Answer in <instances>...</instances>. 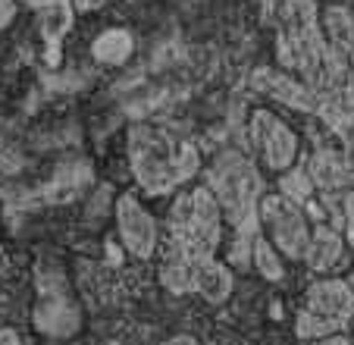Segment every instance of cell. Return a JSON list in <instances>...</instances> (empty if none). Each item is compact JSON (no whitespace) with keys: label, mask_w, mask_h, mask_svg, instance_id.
Listing matches in <instances>:
<instances>
[{"label":"cell","mask_w":354,"mask_h":345,"mask_svg":"<svg viewBox=\"0 0 354 345\" xmlns=\"http://www.w3.org/2000/svg\"><path fill=\"white\" fill-rule=\"evenodd\" d=\"M194 292H201L207 301H214V305H220V301L229 299V292H232V276H229V270L223 264H216V260H210V264H204L198 273H194Z\"/></svg>","instance_id":"16"},{"label":"cell","mask_w":354,"mask_h":345,"mask_svg":"<svg viewBox=\"0 0 354 345\" xmlns=\"http://www.w3.org/2000/svg\"><path fill=\"white\" fill-rule=\"evenodd\" d=\"M167 345H198V342H194L192 336H176V339H169Z\"/></svg>","instance_id":"26"},{"label":"cell","mask_w":354,"mask_h":345,"mask_svg":"<svg viewBox=\"0 0 354 345\" xmlns=\"http://www.w3.org/2000/svg\"><path fill=\"white\" fill-rule=\"evenodd\" d=\"M0 345H19L16 330H0Z\"/></svg>","instance_id":"23"},{"label":"cell","mask_w":354,"mask_h":345,"mask_svg":"<svg viewBox=\"0 0 354 345\" xmlns=\"http://www.w3.org/2000/svg\"><path fill=\"white\" fill-rule=\"evenodd\" d=\"M263 217H267V226H270V233H273L276 245L288 258H304L310 233H308V220H304L301 207L292 204L288 198H282V195H273V198L263 201Z\"/></svg>","instance_id":"7"},{"label":"cell","mask_w":354,"mask_h":345,"mask_svg":"<svg viewBox=\"0 0 354 345\" xmlns=\"http://www.w3.org/2000/svg\"><path fill=\"white\" fill-rule=\"evenodd\" d=\"M345 233H348V242L354 245V192L345 198Z\"/></svg>","instance_id":"21"},{"label":"cell","mask_w":354,"mask_h":345,"mask_svg":"<svg viewBox=\"0 0 354 345\" xmlns=\"http://www.w3.org/2000/svg\"><path fill=\"white\" fill-rule=\"evenodd\" d=\"M351 317H354V314H351Z\"/></svg>","instance_id":"29"},{"label":"cell","mask_w":354,"mask_h":345,"mask_svg":"<svg viewBox=\"0 0 354 345\" xmlns=\"http://www.w3.org/2000/svg\"><path fill=\"white\" fill-rule=\"evenodd\" d=\"M104 0H75V7L79 10H94V7H100Z\"/></svg>","instance_id":"25"},{"label":"cell","mask_w":354,"mask_h":345,"mask_svg":"<svg viewBox=\"0 0 354 345\" xmlns=\"http://www.w3.org/2000/svg\"><path fill=\"white\" fill-rule=\"evenodd\" d=\"M351 283H354V276H351Z\"/></svg>","instance_id":"28"},{"label":"cell","mask_w":354,"mask_h":345,"mask_svg":"<svg viewBox=\"0 0 354 345\" xmlns=\"http://www.w3.org/2000/svg\"><path fill=\"white\" fill-rule=\"evenodd\" d=\"M22 3H28V7H35V10H44V7H50L54 0H22Z\"/></svg>","instance_id":"27"},{"label":"cell","mask_w":354,"mask_h":345,"mask_svg":"<svg viewBox=\"0 0 354 345\" xmlns=\"http://www.w3.org/2000/svg\"><path fill=\"white\" fill-rule=\"evenodd\" d=\"M38 308H35V326L44 336L66 339L79 330V308L66 292V279L60 270H38Z\"/></svg>","instance_id":"6"},{"label":"cell","mask_w":354,"mask_h":345,"mask_svg":"<svg viewBox=\"0 0 354 345\" xmlns=\"http://www.w3.org/2000/svg\"><path fill=\"white\" fill-rule=\"evenodd\" d=\"M73 28V3L69 0H54L50 7H44L41 13V35H44V60L47 67H60V41L63 35Z\"/></svg>","instance_id":"13"},{"label":"cell","mask_w":354,"mask_h":345,"mask_svg":"<svg viewBox=\"0 0 354 345\" xmlns=\"http://www.w3.org/2000/svg\"><path fill=\"white\" fill-rule=\"evenodd\" d=\"M251 141L261 148L267 166H273V170H288L295 151H298V139L292 135V129L267 110H257L251 116Z\"/></svg>","instance_id":"9"},{"label":"cell","mask_w":354,"mask_h":345,"mask_svg":"<svg viewBox=\"0 0 354 345\" xmlns=\"http://www.w3.org/2000/svg\"><path fill=\"white\" fill-rule=\"evenodd\" d=\"M16 16V0H0V28H7Z\"/></svg>","instance_id":"22"},{"label":"cell","mask_w":354,"mask_h":345,"mask_svg":"<svg viewBox=\"0 0 354 345\" xmlns=\"http://www.w3.org/2000/svg\"><path fill=\"white\" fill-rule=\"evenodd\" d=\"M304 170H308L310 182L317 188H326V192H335V188H345L354 182V166L348 163L345 154L333 151V148H320Z\"/></svg>","instance_id":"12"},{"label":"cell","mask_w":354,"mask_h":345,"mask_svg":"<svg viewBox=\"0 0 354 345\" xmlns=\"http://www.w3.org/2000/svg\"><path fill=\"white\" fill-rule=\"evenodd\" d=\"M323 41H326V51L333 60L339 57H351L354 53V19L345 7H329L323 13Z\"/></svg>","instance_id":"14"},{"label":"cell","mask_w":354,"mask_h":345,"mask_svg":"<svg viewBox=\"0 0 354 345\" xmlns=\"http://www.w3.org/2000/svg\"><path fill=\"white\" fill-rule=\"evenodd\" d=\"M267 19L276 28V57L304 76V85L323 100L333 85V60L320 32L314 0H270Z\"/></svg>","instance_id":"2"},{"label":"cell","mask_w":354,"mask_h":345,"mask_svg":"<svg viewBox=\"0 0 354 345\" xmlns=\"http://www.w3.org/2000/svg\"><path fill=\"white\" fill-rule=\"evenodd\" d=\"M310 192H314V182H310V176H308L304 166H298V170H292V172L282 176V198H288L292 204H298V207L308 204Z\"/></svg>","instance_id":"19"},{"label":"cell","mask_w":354,"mask_h":345,"mask_svg":"<svg viewBox=\"0 0 354 345\" xmlns=\"http://www.w3.org/2000/svg\"><path fill=\"white\" fill-rule=\"evenodd\" d=\"M116 223H120L122 245H126L135 258H151V254H154L157 223L132 195H122V198L116 201Z\"/></svg>","instance_id":"10"},{"label":"cell","mask_w":354,"mask_h":345,"mask_svg":"<svg viewBox=\"0 0 354 345\" xmlns=\"http://www.w3.org/2000/svg\"><path fill=\"white\" fill-rule=\"evenodd\" d=\"M210 195L220 204V213H226L229 223L239 226L245 223L251 213H257V198H261V172L254 170V163L239 151H223L214 160L207 172Z\"/></svg>","instance_id":"4"},{"label":"cell","mask_w":354,"mask_h":345,"mask_svg":"<svg viewBox=\"0 0 354 345\" xmlns=\"http://www.w3.org/2000/svg\"><path fill=\"white\" fill-rule=\"evenodd\" d=\"M91 186V166L88 163H63L60 170L54 172V179L41 188H32L28 195L16 198L10 204V211H26V207H44V204H66L75 195H82Z\"/></svg>","instance_id":"8"},{"label":"cell","mask_w":354,"mask_h":345,"mask_svg":"<svg viewBox=\"0 0 354 345\" xmlns=\"http://www.w3.org/2000/svg\"><path fill=\"white\" fill-rule=\"evenodd\" d=\"M251 85H254V91L270 94V98L282 100V104L295 107V110H304V113H317V110H320V100H317V94L310 91L308 85H301V82L288 79V76H282V73L261 69V73H254Z\"/></svg>","instance_id":"11"},{"label":"cell","mask_w":354,"mask_h":345,"mask_svg":"<svg viewBox=\"0 0 354 345\" xmlns=\"http://www.w3.org/2000/svg\"><path fill=\"white\" fill-rule=\"evenodd\" d=\"M220 242V204L210 188L182 195L169 211V251L163 260V285L169 292H192L194 273L214 260Z\"/></svg>","instance_id":"1"},{"label":"cell","mask_w":354,"mask_h":345,"mask_svg":"<svg viewBox=\"0 0 354 345\" xmlns=\"http://www.w3.org/2000/svg\"><path fill=\"white\" fill-rule=\"evenodd\" d=\"M251 258H254V267L267 279H273V283H276V279H282V264H279V258H276V251H273V245H270V242L257 239Z\"/></svg>","instance_id":"20"},{"label":"cell","mask_w":354,"mask_h":345,"mask_svg":"<svg viewBox=\"0 0 354 345\" xmlns=\"http://www.w3.org/2000/svg\"><path fill=\"white\" fill-rule=\"evenodd\" d=\"M129 157L138 186L151 195L173 192L198 172V151L192 145L176 141L169 132L147 123L129 129Z\"/></svg>","instance_id":"3"},{"label":"cell","mask_w":354,"mask_h":345,"mask_svg":"<svg viewBox=\"0 0 354 345\" xmlns=\"http://www.w3.org/2000/svg\"><path fill=\"white\" fill-rule=\"evenodd\" d=\"M94 60L97 63H107V67H122L132 53V35L122 32V28H107L104 35H97L91 47Z\"/></svg>","instance_id":"17"},{"label":"cell","mask_w":354,"mask_h":345,"mask_svg":"<svg viewBox=\"0 0 354 345\" xmlns=\"http://www.w3.org/2000/svg\"><path fill=\"white\" fill-rule=\"evenodd\" d=\"M354 314V292L345 279H323L308 289V308L298 317V339H326L335 336Z\"/></svg>","instance_id":"5"},{"label":"cell","mask_w":354,"mask_h":345,"mask_svg":"<svg viewBox=\"0 0 354 345\" xmlns=\"http://www.w3.org/2000/svg\"><path fill=\"white\" fill-rule=\"evenodd\" d=\"M261 239V223H257V213L245 220V223L235 226V245L229 251L235 267H248L251 264V251H254V242Z\"/></svg>","instance_id":"18"},{"label":"cell","mask_w":354,"mask_h":345,"mask_svg":"<svg viewBox=\"0 0 354 345\" xmlns=\"http://www.w3.org/2000/svg\"><path fill=\"white\" fill-rule=\"evenodd\" d=\"M304 258H308L310 270H329V267L342 258L339 233H335V229H329V226H320V229L310 236L308 248H304Z\"/></svg>","instance_id":"15"},{"label":"cell","mask_w":354,"mask_h":345,"mask_svg":"<svg viewBox=\"0 0 354 345\" xmlns=\"http://www.w3.org/2000/svg\"><path fill=\"white\" fill-rule=\"evenodd\" d=\"M314 345H348V339L335 333V336H326V339H320V342H314Z\"/></svg>","instance_id":"24"}]
</instances>
